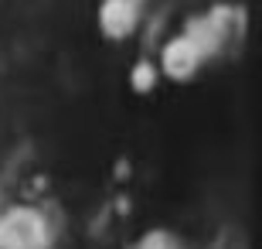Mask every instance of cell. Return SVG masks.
I'll return each instance as SVG.
<instances>
[{
  "instance_id": "cell-1",
  "label": "cell",
  "mask_w": 262,
  "mask_h": 249,
  "mask_svg": "<svg viewBox=\"0 0 262 249\" xmlns=\"http://www.w3.org/2000/svg\"><path fill=\"white\" fill-rule=\"evenodd\" d=\"M129 17H133V4H129V0H109V7L102 10V24H106L109 34L126 31L129 28Z\"/></svg>"
}]
</instances>
